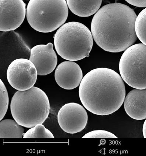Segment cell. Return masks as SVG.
Here are the masks:
<instances>
[{
	"label": "cell",
	"mask_w": 146,
	"mask_h": 156,
	"mask_svg": "<svg viewBox=\"0 0 146 156\" xmlns=\"http://www.w3.org/2000/svg\"><path fill=\"white\" fill-rule=\"evenodd\" d=\"M135 27L137 37L146 45V8L137 16Z\"/></svg>",
	"instance_id": "obj_15"
},
{
	"label": "cell",
	"mask_w": 146,
	"mask_h": 156,
	"mask_svg": "<svg viewBox=\"0 0 146 156\" xmlns=\"http://www.w3.org/2000/svg\"><path fill=\"white\" fill-rule=\"evenodd\" d=\"M37 69L30 60L18 58L12 62L7 71V78L12 87L18 91L30 89L37 79Z\"/></svg>",
	"instance_id": "obj_7"
},
{
	"label": "cell",
	"mask_w": 146,
	"mask_h": 156,
	"mask_svg": "<svg viewBox=\"0 0 146 156\" xmlns=\"http://www.w3.org/2000/svg\"><path fill=\"white\" fill-rule=\"evenodd\" d=\"M25 1H30V0H25Z\"/></svg>",
	"instance_id": "obj_21"
},
{
	"label": "cell",
	"mask_w": 146,
	"mask_h": 156,
	"mask_svg": "<svg viewBox=\"0 0 146 156\" xmlns=\"http://www.w3.org/2000/svg\"><path fill=\"white\" fill-rule=\"evenodd\" d=\"M79 95L82 105L91 113L108 115L121 108L126 97L123 79L115 71L101 67L82 78Z\"/></svg>",
	"instance_id": "obj_2"
},
{
	"label": "cell",
	"mask_w": 146,
	"mask_h": 156,
	"mask_svg": "<svg viewBox=\"0 0 146 156\" xmlns=\"http://www.w3.org/2000/svg\"><path fill=\"white\" fill-rule=\"evenodd\" d=\"M55 48L61 58L77 61L88 57L93 44L92 33L84 24L71 22L63 24L55 34Z\"/></svg>",
	"instance_id": "obj_4"
},
{
	"label": "cell",
	"mask_w": 146,
	"mask_h": 156,
	"mask_svg": "<svg viewBox=\"0 0 146 156\" xmlns=\"http://www.w3.org/2000/svg\"><path fill=\"white\" fill-rule=\"evenodd\" d=\"M68 14L66 0H30L26 10L29 25L34 30L44 33L61 27L66 22Z\"/></svg>",
	"instance_id": "obj_5"
},
{
	"label": "cell",
	"mask_w": 146,
	"mask_h": 156,
	"mask_svg": "<svg viewBox=\"0 0 146 156\" xmlns=\"http://www.w3.org/2000/svg\"><path fill=\"white\" fill-rule=\"evenodd\" d=\"M15 120L5 119L0 121V138H22L25 129Z\"/></svg>",
	"instance_id": "obj_14"
},
{
	"label": "cell",
	"mask_w": 146,
	"mask_h": 156,
	"mask_svg": "<svg viewBox=\"0 0 146 156\" xmlns=\"http://www.w3.org/2000/svg\"><path fill=\"white\" fill-rule=\"evenodd\" d=\"M52 43L37 45L30 51V60L35 65L39 76L47 75L55 69L58 58Z\"/></svg>",
	"instance_id": "obj_10"
},
{
	"label": "cell",
	"mask_w": 146,
	"mask_h": 156,
	"mask_svg": "<svg viewBox=\"0 0 146 156\" xmlns=\"http://www.w3.org/2000/svg\"><path fill=\"white\" fill-rule=\"evenodd\" d=\"M82 138H117L115 135L110 132L98 130L90 132L86 134Z\"/></svg>",
	"instance_id": "obj_18"
},
{
	"label": "cell",
	"mask_w": 146,
	"mask_h": 156,
	"mask_svg": "<svg viewBox=\"0 0 146 156\" xmlns=\"http://www.w3.org/2000/svg\"><path fill=\"white\" fill-rule=\"evenodd\" d=\"M23 138H54L50 131L42 124H39L24 133Z\"/></svg>",
	"instance_id": "obj_16"
},
{
	"label": "cell",
	"mask_w": 146,
	"mask_h": 156,
	"mask_svg": "<svg viewBox=\"0 0 146 156\" xmlns=\"http://www.w3.org/2000/svg\"><path fill=\"white\" fill-rule=\"evenodd\" d=\"M50 109L47 95L40 88L34 86L26 90L17 91L10 104L14 119L27 128L43 123L48 117Z\"/></svg>",
	"instance_id": "obj_3"
},
{
	"label": "cell",
	"mask_w": 146,
	"mask_h": 156,
	"mask_svg": "<svg viewBox=\"0 0 146 156\" xmlns=\"http://www.w3.org/2000/svg\"><path fill=\"white\" fill-rule=\"evenodd\" d=\"M0 120L4 118L7 112L9 98L6 86L0 79Z\"/></svg>",
	"instance_id": "obj_17"
},
{
	"label": "cell",
	"mask_w": 146,
	"mask_h": 156,
	"mask_svg": "<svg viewBox=\"0 0 146 156\" xmlns=\"http://www.w3.org/2000/svg\"><path fill=\"white\" fill-rule=\"evenodd\" d=\"M137 16L126 5L119 3L105 5L92 19L91 30L94 41L104 51L118 53L134 43Z\"/></svg>",
	"instance_id": "obj_1"
},
{
	"label": "cell",
	"mask_w": 146,
	"mask_h": 156,
	"mask_svg": "<svg viewBox=\"0 0 146 156\" xmlns=\"http://www.w3.org/2000/svg\"><path fill=\"white\" fill-rule=\"evenodd\" d=\"M88 120L85 109L80 104L70 103L65 104L58 114L59 125L65 132L75 134L85 129Z\"/></svg>",
	"instance_id": "obj_8"
},
{
	"label": "cell",
	"mask_w": 146,
	"mask_h": 156,
	"mask_svg": "<svg viewBox=\"0 0 146 156\" xmlns=\"http://www.w3.org/2000/svg\"><path fill=\"white\" fill-rule=\"evenodd\" d=\"M102 0H66L68 8L78 16L87 17L96 13L100 8Z\"/></svg>",
	"instance_id": "obj_13"
},
{
	"label": "cell",
	"mask_w": 146,
	"mask_h": 156,
	"mask_svg": "<svg viewBox=\"0 0 146 156\" xmlns=\"http://www.w3.org/2000/svg\"><path fill=\"white\" fill-rule=\"evenodd\" d=\"M125 112L131 118L137 120L146 119V89H135L125 97Z\"/></svg>",
	"instance_id": "obj_12"
},
{
	"label": "cell",
	"mask_w": 146,
	"mask_h": 156,
	"mask_svg": "<svg viewBox=\"0 0 146 156\" xmlns=\"http://www.w3.org/2000/svg\"><path fill=\"white\" fill-rule=\"evenodd\" d=\"M134 6L138 7H146V0H125Z\"/></svg>",
	"instance_id": "obj_19"
},
{
	"label": "cell",
	"mask_w": 146,
	"mask_h": 156,
	"mask_svg": "<svg viewBox=\"0 0 146 156\" xmlns=\"http://www.w3.org/2000/svg\"><path fill=\"white\" fill-rule=\"evenodd\" d=\"M142 132H143L144 138H146V119L143 124Z\"/></svg>",
	"instance_id": "obj_20"
},
{
	"label": "cell",
	"mask_w": 146,
	"mask_h": 156,
	"mask_svg": "<svg viewBox=\"0 0 146 156\" xmlns=\"http://www.w3.org/2000/svg\"><path fill=\"white\" fill-rule=\"evenodd\" d=\"M26 10L23 0H0V30L18 28L25 20Z\"/></svg>",
	"instance_id": "obj_9"
},
{
	"label": "cell",
	"mask_w": 146,
	"mask_h": 156,
	"mask_svg": "<svg viewBox=\"0 0 146 156\" xmlns=\"http://www.w3.org/2000/svg\"><path fill=\"white\" fill-rule=\"evenodd\" d=\"M55 78L60 87L65 90H73L80 85L83 74L78 64L68 61L58 66L55 72Z\"/></svg>",
	"instance_id": "obj_11"
},
{
	"label": "cell",
	"mask_w": 146,
	"mask_h": 156,
	"mask_svg": "<svg viewBox=\"0 0 146 156\" xmlns=\"http://www.w3.org/2000/svg\"><path fill=\"white\" fill-rule=\"evenodd\" d=\"M123 80L135 89H146V45L134 44L125 51L119 63Z\"/></svg>",
	"instance_id": "obj_6"
}]
</instances>
